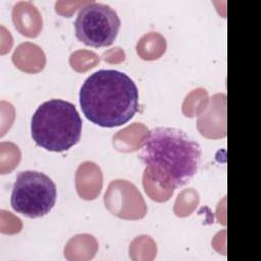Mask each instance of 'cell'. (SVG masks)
<instances>
[{"label":"cell","mask_w":261,"mask_h":261,"mask_svg":"<svg viewBox=\"0 0 261 261\" xmlns=\"http://www.w3.org/2000/svg\"><path fill=\"white\" fill-rule=\"evenodd\" d=\"M202 151L199 143L175 127L156 126L143 138L139 158L162 188L177 189L197 173Z\"/></svg>","instance_id":"1"},{"label":"cell","mask_w":261,"mask_h":261,"mask_svg":"<svg viewBox=\"0 0 261 261\" xmlns=\"http://www.w3.org/2000/svg\"><path fill=\"white\" fill-rule=\"evenodd\" d=\"M80 105L87 119L102 127L128 122L139 109V90L135 82L116 69H99L81 87Z\"/></svg>","instance_id":"2"},{"label":"cell","mask_w":261,"mask_h":261,"mask_svg":"<svg viewBox=\"0 0 261 261\" xmlns=\"http://www.w3.org/2000/svg\"><path fill=\"white\" fill-rule=\"evenodd\" d=\"M83 121L75 106L62 99L42 103L31 120V135L41 148L63 152L73 147L81 139Z\"/></svg>","instance_id":"3"},{"label":"cell","mask_w":261,"mask_h":261,"mask_svg":"<svg viewBox=\"0 0 261 261\" xmlns=\"http://www.w3.org/2000/svg\"><path fill=\"white\" fill-rule=\"evenodd\" d=\"M56 197V186L47 174L36 170H24L15 177L10 204L15 212L37 218L51 211Z\"/></svg>","instance_id":"4"},{"label":"cell","mask_w":261,"mask_h":261,"mask_svg":"<svg viewBox=\"0 0 261 261\" xmlns=\"http://www.w3.org/2000/svg\"><path fill=\"white\" fill-rule=\"evenodd\" d=\"M120 18L109 5L91 2L82 6L74 21L75 37L85 45L100 48L110 46L120 29Z\"/></svg>","instance_id":"5"}]
</instances>
